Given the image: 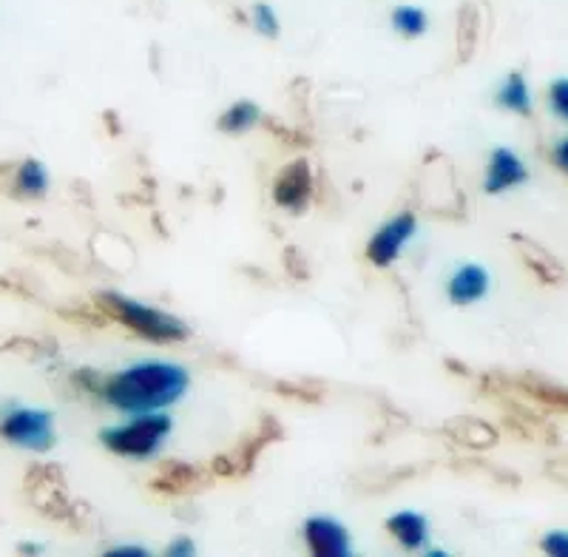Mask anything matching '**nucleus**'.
Segmentation results:
<instances>
[{
	"instance_id": "nucleus-1",
	"label": "nucleus",
	"mask_w": 568,
	"mask_h": 557,
	"mask_svg": "<svg viewBox=\"0 0 568 557\" xmlns=\"http://www.w3.org/2000/svg\"><path fill=\"white\" fill-rule=\"evenodd\" d=\"M191 387V373L174 362H136L120 369L105 382L98 393L105 404L120 413H162L171 404L182 402Z\"/></svg>"
},
{
	"instance_id": "nucleus-2",
	"label": "nucleus",
	"mask_w": 568,
	"mask_h": 557,
	"mask_svg": "<svg viewBox=\"0 0 568 557\" xmlns=\"http://www.w3.org/2000/svg\"><path fill=\"white\" fill-rule=\"evenodd\" d=\"M94 307H98L109 322L120 324V327L131 331L134 336L145 338V342L180 344L191 336V327H187L182 318L171 316V313L165 311H156V307L151 305H142V302L123 296V293H98V296H94Z\"/></svg>"
},
{
	"instance_id": "nucleus-3",
	"label": "nucleus",
	"mask_w": 568,
	"mask_h": 557,
	"mask_svg": "<svg viewBox=\"0 0 568 557\" xmlns=\"http://www.w3.org/2000/svg\"><path fill=\"white\" fill-rule=\"evenodd\" d=\"M171 433H174V422L165 413H140L131 422L103 429L100 440L109 453L120 458L145 460L160 453Z\"/></svg>"
},
{
	"instance_id": "nucleus-4",
	"label": "nucleus",
	"mask_w": 568,
	"mask_h": 557,
	"mask_svg": "<svg viewBox=\"0 0 568 557\" xmlns=\"http://www.w3.org/2000/svg\"><path fill=\"white\" fill-rule=\"evenodd\" d=\"M282 438H284V427L278 424L276 415H262L256 427H253L247 435H242V438L236 440L231 449H225V453H220V455H213L211 464H207L213 480L247 478V475L256 469L258 455L265 453L271 444H276V440H282Z\"/></svg>"
},
{
	"instance_id": "nucleus-5",
	"label": "nucleus",
	"mask_w": 568,
	"mask_h": 557,
	"mask_svg": "<svg viewBox=\"0 0 568 557\" xmlns=\"http://www.w3.org/2000/svg\"><path fill=\"white\" fill-rule=\"evenodd\" d=\"M480 389L491 398L515 393V396L526 398V402L537 404V407L568 415V387L566 384H557L551 382V378L540 376V373H517V376L484 373V376H480Z\"/></svg>"
},
{
	"instance_id": "nucleus-6",
	"label": "nucleus",
	"mask_w": 568,
	"mask_h": 557,
	"mask_svg": "<svg viewBox=\"0 0 568 557\" xmlns=\"http://www.w3.org/2000/svg\"><path fill=\"white\" fill-rule=\"evenodd\" d=\"M0 438L12 447L29 449V453H45L54 447V415L49 409L18 407L0 418Z\"/></svg>"
},
{
	"instance_id": "nucleus-7",
	"label": "nucleus",
	"mask_w": 568,
	"mask_h": 557,
	"mask_svg": "<svg viewBox=\"0 0 568 557\" xmlns=\"http://www.w3.org/2000/svg\"><path fill=\"white\" fill-rule=\"evenodd\" d=\"M415 231H418V216L413 211H400L369 236L364 256L373 267H389L404 253V247L413 242Z\"/></svg>"
},
{
	"instance_id": "nucleus-8",
	"label": "nucleus",
	"mask_w": 568,
	"mask_h": 557,
	"mask_svg": "<svg viewBox=\"0 0 568 557\" xmlns=\"http://www.w3.org/2000/svg\"><path fill=\"white\" fill-rule=\"evenodd\" d=\"M313 194H316V180H313V169L307 160L284 165L273 180V202L291 214H302L304 207L313 202Z\"/></svg>"
},
{
	"instance_id": "nucleus-9",
	"label": "nucleus",
	"mask_w": 568,
	"mask_h": 557,
	"mask_svg": "<svg viewBox=\"0 0 568 557\" xmlns=\"http://www.w3.org/2000/svg\"><path fill=\"white\" fill-rule=\"evenodd\" d=\"M213 480L211 469L200 467V464H187V460H169L160 464L156 473L151 475L149 486L151 493L169 495V498H182V495L202 493Z\"/></svg>"
},
{
	"instance_id": "nucleus-10",
	"label": "nucleus",
	"mask_w": 568,
	"mask_h": 557,
	"mask_svg": "<svg viewBox=\"0 0 568 557\" xmlns=\"http://www.w3.org/2000/svg\"><path fill=\"white\" fill-rule=\"evenodd\" d=\"M497 402H500V418H504V427L509 429L515 438L540 440V444H555V440L560 438V433H557V429L551 427L540 413L526 407V398L497 396Z\"/></svg>"
},
{
	"instance_id": "nucleus-11",
	"label": "nucleus",
	"mask_w": 568,
	"mask_h": 557,
	"mask_svg": "<svg viewBox=\"0 0 568 557\" xmlns=\"http://www.w3.org/2000/svg\"><path fill=\"white\" fill-rule=\"evenodd\" d=\"M529 182V169L526 162L515 154L511 149H504L497 145L489 154V162H486V174H484V191L486 194L497 196L506 194V191H515L520 185Z\"/></svg>"
},
{
	"instance_id": "nucleus-12",
	"label": "nucleus",
	"mask_w": 568,
	"mask_h": 557,
	"mask_svg": "<svg viewBox=\"0 0 568 557\" xmlns=\"http://www.w3.org/2000/svg\"><path fill=\"white\" fill-rule=\"evenodd\" d=\"M304 544L316 557H347L353 549L347 526L338 524L336 518H311L304 524Z\"/></svg>"
},
{
	"instance_id": "nucleus-13",
	"label": "nucleus",
	"mask_w": 568,
	"mask_h": 557,
	"mask_svg": "<svg viewBox=\"0 0 568 557\" xmlns=\"http://www.w3.org/2000/svg\"><path fill=\"white\" fill-rule=\"evenodd\" d=\"M491 287V273L478 262H464L453 271L449 282H446V296L455 307L478 305L480 298H486Z\"/></svg>"
},
{
	"instance_id": "nucleus-14",
	"label": "nucleus",
	"mask_w": 568,
	"mask_h": 557,
	"mask_svg": "<svg viewBox=\"0 0 568 557\" xmlns=\"http://www.w3.org/2000/svg\"><path fill=\"white\" fill-rule=\"evenodd\" d=\"M440 433L453 440V444H458V447L475 449V453H484V449H491L500 444L497 427H491L484 418H475V415H455V418H449L440 427Z\"/></svg>"
},
{
	"instance_id": "nucleus-15",
	"label": "nucleus",
	"mask_w": 568,
	"mask_h": 557,
	"mask_svg": "<svg viewBox=\"0 0 568 557\" xmlns=\"http://www.w3.org/2000/svg\"><path fill=\"white\" fill-rule=\"evenodd\" d=\"M511 245L517 247L524 265L540 278L542 285H562V282H566V267L560 265V260H557L555 253H549L546 247L537 245L535 240H529V236L524 234H511Z\"/></svg>"
},
{
	"instance_id": "nucleus-16",
	"label": "nucleus",
	"mask_w": 568,
	"mask_h": 557,
	"mask_svg": "<svg viewBox=\"0 0 568 557\" xmlns=\"http://www.w3.org/2000/svg\"><path fill=\"white\" fill-rule=\"evenodd\" d=\"M384 526H387L389 538H393L400 549L420 551L426 549V544H429V524H426V518L420 513H409V509H404V513L389 515Z\"/></svg>"
},
{
	"instance_id": "nucleus-17",
	"label": "nucleus",
	"mask_w": 568,
	"mask_h": 557,
	"mask_svg": "<svg viewBox=\"0 0 568 557\" xmlns=\"http://www.w3.org/2000/svg\"><path fill=\"white\" fill-rule=\"evenodd\" d=\"M49 191V171L40 160H23L14 169L12 194L18 200H43Z\"/></svg>"
},
{
	"instance_id": "nucleus-18",
	"label": "nucleus",
	"mask_w": 568,
	"mask_h": 557,
	"mask_svg": "<svg viewBox=\"0 0 568 557\" xmlns=\"http://www.w3.org/2000/svg\"><path fill=\"white\" fill-rule=\"evenodd\" d=\"M495 103L500 105V109L517 114V118H529L535 100H531V89L529 83H526L524 74L520 72L506 74V80L500 83V89H497L495 94Z\"/></svg>"
},
{
	"instance_id": "nucleus-19",
	"label": "nucleus",
	"mask_w": 568,
	"mask_h": 557,
	"mask_svg": "<svg viewBox=\"0 0 568 557\" xmlns=\"http://www.w3.org/2000/svg\"><path fill=\"white\" fill-rule=\"evenodd\" d=\"M262 109H258L253 100H236V103L227 105L225 111L216 120V129L222 134H247L251 129H256L262 123Z\"/></svg>"
},
{
	"instance_id": "nucleus-20",
	"label": "nucleus",
	"mask_w": 568,
	"mask_h": 557,
	"mask_svg": "<svg viewBox=\"0 0 568 557\" xmlns=\"http://www.w3.org/2000/svg\"><path fill=\"white\" fill-rule=\"evenodd\" d=\"M389 23H393L400 38L415 40L424 38L426 29H429V14L420 7H395L393 14H389Z\"/></svg>"
},
{
	"instance_id": "nucleus-21",
	"label": "nucleus",
	"mask_w": 568,
	"mask_h": 557,
	"mask_svg": "<svg viewBox=\"0 0 568 557\" xmlns=\"http://www.w3.org/2000/svg\"><path fill=\"white\" fill-rule=\"evenodd\" d=\"M455 469L464 475H475V478H486L491 484H520L515 473H506L500 469L497 464H486V460L478 458H464V460H455Z\"/></svg>"
},
{
	"instance_id": "nucleus-22",
	"label": "nucleus",
	"mask_w": 568,
	"mask_h": 557,
	"mask_svg": "<svg viewBox=\"0 0 568 557\" xmlns=\"http://www.w3.org/2000/svg\"><path fill=\"white\" fill-rule=\"evenodd\" d=\"M478 49V18H475V9L464 7L458 18V58L471 60Z\"/></svg>"
},
{
	"instance_id": "nucleus-23",
	"label": "nucleus",
	"mask_w": 568,
	"mask_h": 557,
	"mask_svg": "<svg viewBox=\"0 0 568 557\" xmlns=\"http://www.w3.org/2000/svg\"><path fill=\"white\" fill-rule=\"evenodd\" d=\"M251 23L258 34H265V38H278L282 32V23H278V14L271 3H256L251 9Z\"/></svg>"
},
{
	"instance_id": "nucleus-24",
	"label": "nucleus",
	"mask_w": 568,
	"mask_h": 557,
	"mask_svg": "<svg viewBox=\"0 0 568 557\" xmlns=\"http://www.w3.org/2000/svg\"><path fill=\"white\" fill-rule=\"evenodd\" d=\"M276 389L284 398H293V402L302 404H318L324 398V389L307 382H278Z\"/></svg>"
},
{
	"instance_id": "nucleus-25",
	"label": "nucleus",
	"mask_w": 568,
	"mask_h": 557,
	"mask_svg": "<svg viewBox=\"0 0 568 557\" xmlns=\"http://www.w3.org/2000/svg\"><path fill=\"white\" fill-rule=\"evenodd\" d=\"M549 109L555 111L562 123H568V78H557L549 85Z\"/></svg>"
},
{
	"instance_id": "nucleus-26",
	"label": "nucleus",
	"mask_w": 568,
	"mask_h": 557,
	"mask_svg": "<svg viewBox=\"0 0 568 557\" xmlns=\"http://www.w3.org/2000/svg\"><path fill=\"white\" fill-rule=\"evenodd\" d=\"M284 265H287L291 276L298 278V282H304V278H311V267H307V260H304L298 247H293V245L284 247Z\"/></svg>"
},
{
	"instance_id": "nucleus-27",
	"label": "nucleus",
	"mask_w": 568,
	"mask_h": 557,
	"mask_svg": "<svg viewBox=\"0 0 568 557\" xmlns=\"http://www.w3.org/2000/svg\"><path fill=\"white\" fill-rule=\"evenodd\" d=\"M540 549L546 551V555L568 557V529L549 531V535H546V538L540 540Z\"/></svg>"
},
{
	"instance_id": "nucleus-28",
	"label": "nucleus",
	"mask_w": 568,
	"mask_h": 557,
	"mask_svg": "<svg viewBox=\"0 0 568 557\" xmlns=\"http://www.w3.org/2000/svg\"><path fill=\"white\" fill-rule=\"evenodd\" d=\"M546 478L555 480V484L568 486V453L560 455V458L546 460Z\"/></svg>"
},
{
	"instance_id": "nucleus-29",
	"label": "nucleus",
	"mask_w": 568,
	"mask_h": 557,
	"mask_svg": "<svg viewBox=\"0 0 568 557\" xmlns=\"http://www.w3.org/2000/svg\"><path fill=\"white\" fill-rule=\"evenodd\" d=\"M551 165H555L557 171H562V174H568V136H562L560 143H555V149H551Z\"/></svg>"
},
{
	"instance_id": "nucleus-30",
	"label": "nucleus",
	"mask_w": 568,
	"mask_h": 557,
	"mask_svg": "<svg viewBox=\"0 0 568 557\" xmlns=\"http://www.w3.org/2000/svg\"><path fill=\"white\" fill-rule=\"evenodd\" d=\"M169 555H176V557H187V555H196V544L191 538H176L169 544Z\"/></svg>"
},
{
	"instance_id": "nucleus-31",
	"label": "nucleus",
	"mask_w": 568,
	"mask_h": 557,
	"mask_svg": "<svg viewBox=\"0 0 568 557\" xmlns=\"http://www.w3.org/2000/svg\"><path fill=\"white\" fill-rule=\"evenodd\" d=\"M109 555H111V557H123V555L140 557V555H149V551L142 549V546H116V549H111Z\"/></svg>"
}]
</instances>
